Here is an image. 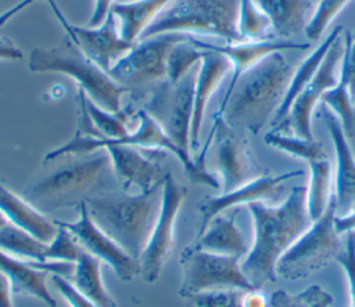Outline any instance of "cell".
Here are the masks:
<instances>
[{
	"mask_svg": "<svg viewBox=\"0 0 355 307\" xmlns=\"http://www.w3.org/2000/svg\"><path fill=\"white\" fill-rule=\"evenodd\" d=\"M247 208L252 218L254 240L241 269L255 288H262L276 281L279 258L313 222L306 207V188L293 186L279 206L255 201Z\"/></svg>",
	"mask_w": 355,
	"mask_h": 307,
	"instance_id": "obj_1",
	"label": "cell"
},
{
	"mask_svg": "<svg viewBox=\"0 0 355 307\" xmlns=\"http://www.w3.org/2000/svg\"><path fill=\"white\" fill-rule=\"evenodd\" d=\"M293 74L282 51L269 54L225 92L216 114L226 125L257 135L283 103Z\"/></svg>",
	"mask_w": 355,
	"mask_h": 307,
	"instance_id": "obj_2",
	"label": "cell"
},
{
	"mask_svg": "<svg viewBox=\"0 0 355 307\" xmlns=\"http://www.w3.org/2000/svg\"><path fill=\"white\" fill-rule=\"evenodd\" d=\"M162 182L139 193L105 190L83 200L93 222L137 261L161 210Z\"/></svg>",
	"mask_w": 355,
	"mask_h": 307,
	"instance_id": "obj_3",
	"label": "cell"
},
{
	"mask_svg": "<svg viewBox=\"0 0 355 307\" xmlns=\"http://www.w3.org/2000/svg\"><path fill=\"white\" fill-rule=\"evenodd\" d=\"M58 158L61 164H43L49 168L35 176L22 192V197L43 214L73 204L79 206L93 194L92 189L100 182L107 167H111L105 150Z\"/></svg>",
	"mask_w": 355,
	"mask_h": 307,
	"instance_id": "obj_4",
	"label": "cell"
},
{
	"mask_svg": "<svg viewBox=\"0 0 355 307\" xmlns=\"http://www.w3.org/2000/svg\"><path fill=\"white\" fill-rule=\"evenodd\" d=\"M28 69L39 74L57 72L71 76L93 103L107 111H121V99L128 94L105 71L85 56L68 36L53 47L32 49Z\"/></svg>",
	"mask_w": 355,
	"mask_h": 307,
	"instance_id": "obj_5",
	"label": "cell"
},
{
	"mask_svg": "<svg viewBox=\"0 0 355 307\" xmlns=\"http://www.w3.org/2000/svg\"><path fill=\"white\" fill-rule=\"evenodd\" d=\"M239 0H172L139 40L154 35L178 32L205 35L226 43L244 42L239 28Z\"/></svg>",
	"mask_w": 355,
	"mask_h": 307,
	"instance_id": "obj_6",
	"label": "cell"
},
{
	"mask_svg": "<svg viewBox=\"0 0 355 307\" xmlns=\"http://www.w3.org/2000/svg\"><path fill=\"white\" fill-rule=\"evenodd\" d=\"M190 35L168 32L137 40L135 46L107 72L133 99L150 97L168 81V58L172 47Z\"/></svg>",
	"mask_w": 355,
	"mask_h": 307,
	"instance_id": "obj_7",
	"label": "cell"
},
{
	"mask_svg": "<svg viewBox=\"0 0 355 307\" xmlns=\"http://www.w3.org/2000/svg\"><path fill=\"white\" fill-rule=\"evenodd\" d=\"M196 75L197 71L193 68L179 82L169 83L166 81L159 85L151 93L146 110L178 149V160L182 163L187 178H190L194 171V163L190 154V132Z\"/></svg>",
	"mask_w": 355,
	"mask_h": 307,
	"instance_id": "obj_8",
	"label": "cell"
},
{
	"mask_svg": "<svg viewBox=\"0 0 355 307\" xmlns=\"http://www.w3.org/2000/svg\"><path fill=\"white\" fill-rule=\"evenodd\" d=\"M337 206L334 194L320 218L295 240V243L279 258L276 275L286 281L305 279L323 269L343 250L344 244L334 226Z\"/></svg>",
	"mask_w": 355,
	"mask_h": 307,
	"instance_id": "obj_9",
	"label": "cell"
},
{
	"mask_svg": "<svg viewBox=\"0 0 355 307\" xmlns=\"http://www.w3.org/2000/svg\"><path fill=\"white\" fill-rule=\"evenodd\" d=\"M180 297L184 294L205 290H250L255 288L244 275L241 269L240 257L236 256L208 253L204 250H198L193 246H189L180 254Z\"/></svg>",
	"mask_w": 355,
	"mask_h": 307,
	"instance_id": "obj_10",
	"label": "cell"
},
{
	"mask_svg": "<svg viewBox=\"0 0 355 307\" xmlns=\"http://www.w3.org/2000/svg\"><path fill=\"white\" fill-rule=\"evenodd\" d=\"M187 189L179 185L171 174H166L162 182V204L151 231L150 239L139 257L140 276L143 281L155 282L169 258L175 243V225Z\"/></svg>",
	"mask_w": 355,
	"mask_h": 307,
	"instance_id": "obj_11",
	"label": "cell"
},
{
	"mask_svg": "<svg viewBox=\"0 0 355 307\" xmlns=\"http://www.w3.org/2000/svg\"><path fill=\"white\" fill-rule=\"evenodd\" d=\"M243 131L234 129L215 114L209 133L214 165L220 176V192H232L261 176L259 167L252 160Z\"/></svg>",
	"mask_w": 355,
	"mask_h": 307,
	"instance_id": "obj_12",
	"label": "cell"
},
{
	"mask_svg": "<svg viewBox=\"0 0 355 307\" xmlns=\"http://www.w3.org/2000/svg\"><path fill=\"white\" fill-rule=\"evenodd\" d=\"M343 56H344V39L338 38L329 49L324 60L322 61L312 81L295 97V100L290 107L288 114L280 124H277L273 128V132L283 133V132L291 131L294 136H298L306 140H313L312 128H311L312 111L318 104V101H320L322 94L337 83L338 76L336 75V69Z\"/></svg>",
	"mask_w": 355,
	"mask_h": 307,
	"instance_id": "obj_13",
	"label": "cell"
},
{
	"mask_svg": "<svg viewBox=\"0 0 355 307\" xmlns=\"http://www.w3.org/2000/svg\"><path fill=\"white\" fill-rule=\"evenodd\" d=\"M46 1L57 17L60 25L67 32V36L103 71L108 72L114 63L123 57L135 46V43L125 42L121 38L119 29L116 28V18L112 13L108 14L100 26H76L67 21L54 0Z\"/></svg>",
	"mask_w": 355,
	"mask_h": 307,
	"instance_id": "obj_14",
	"label": "cell"
},
{
	"mask_svg": "<svg viewBox=\"0 0 355 307\" xmlns=\"http://www.w3.org/2000/svg\"><path fill=\"white\" fill-rule=\"evenodd\" d=\"M78 210L79 217L76 221L57 222L75 238L79 247L110 265L115 275L123 282H130L135 276L140 275L139 261L93 222L85 201L78 206Z\"/></svg>",
	"mask_w": 355,
	"mask_h": 307,
	"instance_id": "obj_15",
	"label": "cell"
},
{
	"mask_svg": "<svg viewBox=\"0 0 355 307\" xmlns=\"http://www.w3.org/2000/svg\"><path fill=\"white\" fill-rule=\"evenodd\" d=\"M304 175L300 171H290L282 175H261L245 185L219 196H208L198 203V213L201 215L198 235L205 231L208 224L219 214L229 208H236L239 206H248L250 203L263 201L265 199H279L284 193L283 183L291 178Z\"/></svg>",
	"mask_w": 355,
	"mask_h": 307,
	"instance_id": "obj_16",
	"label": "cell"
},
{
	"mask_svg": "<svg viewBox=\"0 0 355 307\" xmlns=\"http://www.w3.org/2000/svg\"><path fill=\"white\" fill-rule=\"evenodd\" d=\"M110 157L111 169L122 189L128 192L135 186L139 192L151 189L161 183L166 176V171L159 165L155 157H147L140 147L128 144H107L104 147Z\"/></svg>",
	"mask_w": 355,
	"mask_h": 307,
	"instance_id": "obj_17",
	"label": "cell"
},
{
	"mask_svg": "<svg viewBox=\"0 0 355 307\" xmlns=\"http://www.w3.org/2000/svg\"><path fill=\"white\" fill-rule=\"evenodd\" d=\"M189 40L198 49L212 50L229 58L233 67V75L226 90H230L244 72H247L251 67L258 64L262 58L268 57L269 54L276 51H283V50H305L311 46V43H294V42L282 40V39L244 40L239 43H225V44L207 43L194 36H189Z\"/></svg>",
	"mask_w": 355,
	"mask_h": 307,
	"instance_id": "obj_18",
	"label": "cell"
},
{
	"mask_svg": "<svg viewBox=\"0 0 355 307\" xmlns=\"http://www.w3.org/2000/svg\"><path fill=\"white\" fill-rule=\"evenodd\" d=\"M336 150V206L337 215L347 214L355 204V156L343 126L336 115L323 104L319 113Z\"/></svg>",
	"mask_w": 355,
	"mask_h": 307,
	"instance_id": "obj_19",
	"label": "cell"
},
{
	"mask_svg": "<svg viewBox=\"0 0 355 307\" xmlns=\"http://www.w3.org/2000/svg\"><path fill=\"white\" fill-rule=\"evenodd\" d=\"M202 50L201 60L197 65L196 75V86H194V108H193V121H191V132H190V146L191 149H198L200 133L202 128L205 108L211 96L215 93L232 64L229 58L223 54Z\"/></svg>",
	"mask_w": 355,
	"mask_h": 307,
	"instance_id": "obj_20",
	"label": "cell"
},
{
	"mask_svg": "<svg viewBox=\"0 0 355 307\" xmlns=\"http://www.w3.org/2000/svg\"><path fill=\"white\" fill-rule=\"evenodd\" d=\"M0 211L7 221L31 233L43 243H50L58 232L57 221H51L46 214L15 194L0 183Z\"/></svg>",
	"mask_w": 355,
	"mask_h": 307,
	"instance_id": "obj_21",
	"label": "cell"
},
{
	"mask_svg": "<svg viewBox=\"0 0 355 307\" xmlns=\"http://www.w3.org/2000/svg\"><path fill=\"white\" fill-rule=\"evenodd\" d=\"M0 271L8 278L14 294L32 296L47 307H58L46 285L49 272L39 269L35 261H25L0 250Z\"/></svg>",
	"mask_w": 355,
	"mask_h": 307,
	"instance_id": "obj_22",
	"label": "cell"
},
{
	"mask_svg": "<svg viewBox=\"0 0 355 307\" xmlns=\"http://www.w3.org/2000/svg\"><path fill=\"white\" fill-rule=\"evenodd\" d=\"M237 213L239 208H236V211L229 217L222 214L216 215L191 246L198 250L222 256H236L240 258L245 256L250 247L236 224Z\"/></svg>",
	"mask_w": 355,
	"mask_h": 307,
	"instance_id": "obj_23",
	"label": "cell"
},
{
	"mask_svg": "<svg viewBox=\"0 0 355 307\" xmlns=\"http://www.w3.org/2000/svg\"><path fill=\"white\" fill-rule=\"evenodd\" d=\"M255 3L268 17L273 36L282 40L304 32L313 8V0H255Z\"/></svg>",
	"mask_w": 355,
	"mask_h": 307,
	"instance_id": "obj_24",
	"label": "cell"
},
{
	"mask_svg": "<svg viewBox=\"0 0 355 307\" xmlns=\"http://www.w3.org/2000/svg\"><path fill=\"white\" fill-rule=\"evenodd\" d=\"M172 0H133L114 3L111 13L119 21V35L125 42L136 43Z\"/></svg>",
	"mask_w": 355,
	"mask_h": 307,
	"instance_id": "obj_25",
	"label": "cell"
},
{
	"mask_svg": "<svg viewBox=\"0 0 355 307\" xmlns=\"http://www.w3.org/2000/svg\"><path fill=\"white\" fill-rule=\"evenodd\" d=\"M343 26H336L326 38L301 63V65L298 67L297 71H294L291 81L288 83L286 96L283 99V103L280 104V107L277 108V111L275 113L273 118H272V125L273 128L280 124L286 115L290 111V107L293 104V101L295 100V97L306 88V85L312 81V78L315 76V74L318 72L322 61L324 60L329 49L331 47V44L341 36L343 32Z\"/></svg>",
	"mask_w": 355,
	"mask_h": 307,
	"instance_id": "obj_26",
	"label": "cell"
},
{
	"mask_svg": "<svg viewBox=\"0 0 355 307\" xmlns=\"http://www.w3.org/2000/svg\"><path fill=\"white\" fill-rule=\"evenodd\" d=\"M69 281L85 297L98 307H116L115 300L103 283L101 261L85 250H80Z\"/></svg>",
	"mask_w": 355,
	"mask_h": 307,
	"instance_id": "obj_27",
	"label": "cell"
},
{
	"mask_svg": "<svg viewBox=\"0 0 355 307\" xmlns=\"http://www.w3.org/2000/svg\"><path fill=\"white\" fill-rule=\"evenodd\" d=\"M47 244L7 222L0 228V250L25 261H47Z\"/></svg>",
	"mask_w": 355,
	"mask_h": 307,
	"instance_id": "obj_28",
	"label": "cell"
},
{
	"mask_svg": "<svg viewBox=\"0 0 355 307\" xmlns=\"http://www.w3.org/2000/svg\"><path fill=\"white\" fill-rule=\"evenodd\" d=\"M330 163L326 160H316L309 163V182L306 186V207L312 221H316L326 211L330 200Z\"/></svg>",
	"mask_w": 355,
	"mask_h": 307,
	"instance_id": "obj_29",
	"label": "cell"
},
{
	"mask_svg": "<svg viewBox=\"0 0 355 307\" xmlns=\"http://www.w3.org/2000/svg\"><path fill=\"white\" fill-rule=\"evenodd\" d=\"M320 101L331 113L336 114L347 139L348 140L354 139L355 138V106L349 94L347 75L341 69H340L337 83L322 94Z\"/></svg>",
	"mask_w": 355,
	"mask_h": 307,
	"instance_id": "obj_30",
	"label": "cell"
},
{
	"mask_svg": "<svg viewBox=\"0 0 355 307\" xmlns=\"http://www.w3.org/2000/svg\"><path fill=\"white\" fill-rule=\"evenodd\" d=\"M85 106L89 118L93 122L100 138L110 140H122L130 133L129 128L126 126V121L130 118L133 113L130 106L122 108L118 113H112L98 107L87 96L85 97Z\"/></svg>",
	"mask_w": 355,
	"mask_h": 307,
	"instance_id": "obj_31",
	"label": "cell"
},
{
	"mask_svg": "<svg viewBox=\"0 0 355 307\" xmlns=\"http://www.w3.org/2000/svg\"><path fill=\"white\" fill-rule=\"evenodd\" d=\"M263 140L268 146H272L280 151H284L295 158H301L308 163L327 158L323 146L316 140H306L294 135H284L273 131L268 132Z\"/></svg>",
	"mask_w": 355,
	"mask_h": 307,
	"instance_id": "obj_32",
	"label": "cell"
},
{
	"mask_svg": "<svg viewBox=\"0 0 355 307\" xmlns=\"http://www.w3.org/2000/svg\"><path fill=\"white\" fill-rule=\"evenodd\" d=\"M237 28L243 40L272 39L268 35V32L272 31L270 22L255 0H239Z\"/></svg>",
	"mask_w": 355,
	"mask_h": 307,
	"instance_id": "obj_33",
	"label": "cell"
},
{
	"mask_svg": "<svg viewBox=\"0 0 355 307\" xmlns=\"http://www.w3.org/2000/svg\"><path fill=\"white\" fill-rule=\"evenodd\" d=\"M331 304L333 297L319 285L308 286L295 294L276 290L269 296V307H330Z\"/></svg>",
	"mask_w": 355,
	"mask_h": 307,
	"instance_id": "obj_34",
	"label": "cell"
},
{
	"mask_svg": "<svg viewBox=\"0 0 355 307\" xmlns=\"http://www.w3.org/2000/svg\"><path fill=\"white\" fill-rule=\"evenodd\" d=\"M244 289L205 290L182 296L186 307H245Z\"/></svg>",
	"mask_w": 355,
	"mask_h": 307,
	"instance_id": "obj_35",
	"label": "cell"
},
{
	"mask_svg": "<svg viewBox=\"0 0 355 307\" xmlns=\"http://www.w3.org/2000/svg\"><path fill=\"white\" fill-rule=\"evenodd\" d=\"M202 50L196 47L189 39L176 43L168 58V82H179L187 72H190L196 64L200 63Z\"/></svg>",
	"mask_w": 355,
	"mask_h": 307,
	"instance_id": "obj_36",
	"label": "cell"
},
{
	"mask_svg": "<svg viewBox=\"0 0 355 307\" xmlns=\"http://www.w3.org/2000/svg\"><path fill=\"white\" fill-rule=\"evenodd\" d=\"M349 1L351 0H319L304 31L305 36L309 40H318L320 35L326 31V28L330 25V22L341 13V10Z\"/></svg>",
	"mask_w": 355,
	"mask_h": 307,
	"instance_id": "obj_37",
	"label": "cell"
},
{
	"mask_svg": "<svg viewBox=\"0 0 355 307\" xmlns=\"http://www.w3.org/2000/svg\"><path fill=\"white\" fill-rule=\"evenodd\" d=\"M58 224V222H57ZM80 247L76 243L75 238L58 224V232L54 239L47 244V261H65V263H75Z\"/></svg>",
	"mask_w": 355,
	"mask_h": 307,
	"instance_id": "obj_38",
	"label": "cell"
},
{
	"mask_svg": "<svg viewBox=\"0 0 355 307\" xmlns=\"http://www.w3.org/2000/svg\"><path fill=\"white\" fill-rule=\"evenodd\" d=\"M345 235V246L336 257V261L341 265L347 275L351 307H355V232H349Z\"/></svg>",
	"mask_w": 355,
	"mask_h": 307,
	"instance_id": "obj_39",
	"label": "cell"
},
{
	"mask_svg": "<svg viewBox=\"0 0 355 307\" xmlns=\"http://www.w3.org/2000/svg\"><path fill=\"white\" fill-rule=\"evenodd\" d=\"M51 282L69 307H98L92 300L85 297L68 278L51 274Z\"/></svg>",
	"mask_w": 355,
	"mask_h": 307,
	"instance_id": "obj_40",
	"label": "cell"
},
{
	"mask_svg": "<svg viewBox=\"0 0 355 307\" xmlns=\"http://www.w3.org/2000/svg\"><path fill=\"white\" fill-rule=\"evenodd\" d=\"M341 71L347 75L349 94L355 100V32H345L344 56L341 58Z\"/></svg>",
	"mask_w": 355,
	"mask_h": 307,
	"instance_id": "obj_41",
	"label": "cell"
},
{
	"mask_svg": "<svg viewBox=\"0 0 355 307\" xmlns=\"http://www.w3.org/2000/svg\"><path fill=\"white\" fill-rule=\"evenodd\" d=\"M114 3L115 0H94V8L85 26H89V28L100 26L111 13V7Z\"/></svg>",
	"mask_w": 355,
	"mask_h": 307,
	"instance_id": "obj_42",
	"label": "cell"
},
{
	"mask_svg": "<svg viewBox=\"0 0 355 307\" xmlns=\"http://www.w3.org/2000/svg\"><path fill=\"white\" fill-rule=\"evenodd\" d=\"M334 226L340 235L355 232V204L351 207V210L347 214L336 215Z\"/></svg>",
	"mask_w": 355,
	"mask_h": 307,
	"instance_id": "obj_43",
	"label": "cell"
},
{
	"mask_svg": "<svg viewBox=\"0 0 355 307\" xmlns=\"http://www.w3.org/2000/svg\"><path fill=\"white\" fill-rule=\"evenodd\" d=\"M22 51L7 38H0V60H21Z\"/></svg>",
	"mask_w": 355,
	"mask_h": 307,
	"instance_id": "obj_44",
	"label": "cell"
},
{
	"mask_svg": "<svg viewBox=\"0 0 355 307\" xmlns=\"http://www.w3.org/2000/svg\"><path fill=\"white\" fill-rule=\"evenodd\" d=\"M12 289L8 278L0 271V307H12Z\"/></svg>",
	"mask_w": 355,
	"mask_h": 307,
	"instance_id": "obj_45",
	"label": "cell"
},
{
	"mask_svg": "<svg viewBox=\"0 0 355 307\" xmlns=\"http://www.w3.org/2000/svg\"><path fill=\"white\" fill-rule=\"evenodd\" d=\"M33 1H36V0H21L18 4H15L14 7H11V8H8V10H6L4 13H1L0 14V26H3L6 22H8L15 14H18L19 11H22L24 8H26L29 4H32Z\"/></svg>",
	"mask_w": 355,
	"mask_h": 307,
	"instance_id": "obj_46",
	"label": "cell"
},
{
	"mask_svg": "<svg viewBox=\"0 0 355 307\" xmlns=\"http://www.w3.org/2000/svg\"><path fill=\"white\" fill-rule=\"evenodd\" d=\"M8 221H7V218L3 215V213L0 211V228H3L6 224H7Z\"/></svg>",
	"mask_w": 355,
	"mask_h": 307,
	"instance_id": "obj_47",
	"label": "cell"
}]
</instances>
